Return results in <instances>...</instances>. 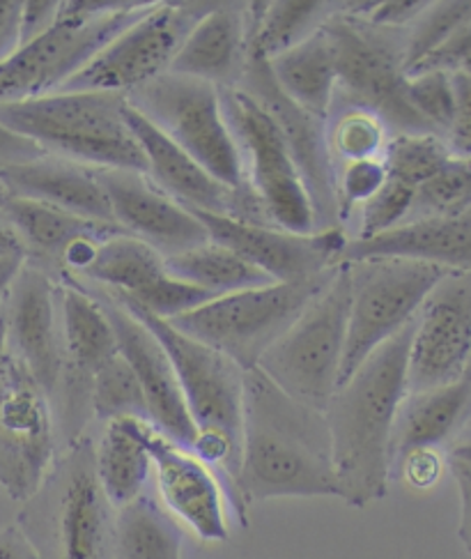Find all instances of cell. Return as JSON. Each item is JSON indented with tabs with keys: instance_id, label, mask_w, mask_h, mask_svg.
Returning a JSON list of instances; mask_svg holds the SVG:
<instances>
[{
	"instance_id": "obj_1",
	"label": "cell",
	"mask_w": 471,
	"mask_h": 559,
	"mask_svg": "<svg viewBox=\"0 0 471 559\" xmlns=\"http://www.w3.org/2000/svg\"><path fill=\"white\" fill-rule=\"evenodd\" d=\"M234 513L276 498H338L325 413L288 396L258 369L244 373L242 449L230 484Z\"/></svg>"
},
{
	"instance_id": "obj_2",
	"label": "cell",
	"mask_w": 471,
	"mask_h": 559,
	"mask_svg": "<svg viewBox=\"0 0 471 559\" xmlns=\"http://www.w3.org/2000/svg\"><path fill=\"white\" fill-rule=\"evenodd\" d=\"M414 320L373 350L338 384L325 407L331 436L338 498L366 509L384 500L391 484V436L407 396V357Z\"/></svg>"
},
{
	"instance_id": "obj_3",
	"label": "cell",
	"mask_w": 471,
	"mask_h": 559,
	"mask_svg": "<svg viewBox=\"0 0 471 559\" xmlns=\"http://www.w3.org/2000/svg\"><path fill=\"white\" fill-rule=\"evenodd\" d=\"M116 515L97 477L95 438L85 433L58 451L14 525L37 559H116Z\"/></svg>"
},
{
	"instance_id": "obj_4",
	"label": "cell",
	"mask_w": 471,
	"mask_h": 559,
	"mask_svg": "<svg viewBox=\"0 0 471 559\" xmlns=\"http://www.w3.org/2000/svg\"><path fill=\"white\" fill-rule=\"evenodd\" d=\"M124 109L126 97L120 93H53L0 104V124L31 139L47 155L145 174V157Z\"/></svg>"
},
{
	"instance_id": "obj_5",
	"label": "cell",
	"mask_w": 471,
	"mask_h": 559,
	"mask_svg": "<svg viewBox=\"0 0 471 559\" xmlns=\"http://www.w3.org/2000/svg\"><path fill=\"white\" fill-rule=\"evenodd\" d=\"M149 8L143 0H62L56 24L0 64V104L58 93Z\"/></svg>"
},
{
	"instance_id": "obj_6",
	"label": "cell",
	"mask_w": 471,
	"mask_h": 559,
	"mask_svg": "<svg viewBox=\"0 0 471 559\" xmlns=\"http://www.w3.org/2000/svg\"><path fill=\"white\" fill-rule=\"evenodd\" d=\"M122 305V302H120ZM124 307V305H122ZM130 309L164 346L178 376L186 411L196 428L191 451L232 484L242 449L244 373L238 364L205 343L178 332L168 320Z\"/></svg>"
},
{
	"instance_id": "obj_7",
	"label": "cell",
	"mask_w": 471,
	"mask_h": 559,
	"mask_svg": "<svg viewBox=\"0 0 471 559\" xmlns=\"http://www.w3.org/2000/svg\"><path fill=\"white\" fill-rule=\"evenodd\" d=\"M323 33L336 62V102L373 111L394 134H433L407 102V31L382 28L340 8Z\"/></svg>"
},
{
	"instance_id": "obj_8",
	"label": "cell",
	"mask_w": 471,
	"mask_h": 559,
	"mask_svg": "<svg viewBox=\"0 0 471 559\" xmlns=\"http://www.w3.org/2000/svg\"><path fill=\"white\" fill-rule=\"evenodd\" d=\"M348 311L350 278L346 263H340L325 288L311 299L255 369L288 396L325 413L340 382Z\"/></svg>"
},
{
	"instance_id": "obj_9",
	"label": "cell",
	"mask_w": 471,
	"mask_h": 559,
	"mask_svg": "<svg viewBox=\"0 0 471 559\" xmlns=\"http://www.w3.org/2000/svg\"><path fill=\"white\" fill-rule=\"evenodd\" d=\"M336 267L311 282L271 284L214 297L207 305L168 322L178 332L219 350L242 371H251L325 288Z\"/></svg>"
},
{
	"instance_id": "obj_10",
	"label": "cell",
	"mask_w": 471,
	"mask_h": 559,
	"mask_svg": "<svg viewBox=\"0 0 471 559\" xmlns=\"http://www.w3.org/2000/svg\"><path fill=\"white\" fill-rule=\"evenodd\" d=\"M124 97L219 182L246 187L242 155L224 118L217 85L166 72Z\"/></svg>"
},
{
	"instance_id": "obj_11",
	"label": "cell",
	"mask_w": 471,
	"mask_h": 559,
	"mask_svg": "<svg viewBox=\"0 0 471 559\" xmlns=\"http://www.w3.org/2000/svg\"><path fill=\"white\" fill-rule=\"evenodd\" d=\"M221 111L238 143L244 180L271 226L290 233H313L315 212L306 185L281 129L265 106L240 85L219 88Z\"/></svg>"
},
{
	"instance_id": "obj_12",
	"label": "cell",
	"mask_w": 471,
	"mask_h": 559,
	"mask_svg": "<svg viewBox=\"0 0 471 559\" xmlns=\"http://www.w3.org/2000/svg\"><path fill=\"white\" fill-rule=\"evenodd\" d=\"M346 267L350 311L340 382H346L384 341L410 325L427 293L448 274L442 267L404 258H361Z\"/></svg>"
},
{
	"instance_id": "obj_13",
	"label": "cell",
	"mask_w": 471,
	"mask_h": 559,
	"mask_svg": "<svg viewBox=\"0 0 471 559\" xmlns=\"http://www.w3.org/2000/svg\"><path fill=\"white\" fill-rule=\"evenodd\" d=\"M56 454L51 401L10 348L0 305V486L14 502L28 500Z\"/></svg>"
},
{
	"instance_id": "obj_14",
	"label": "cell",
	"mask_w": 471,
	"mask_h": 559,
	"mask_svg": "<svg viewBox=\"0 0 471 559\" xmlns=\"http://www.w3.org/2000/svg\"><path fill=\"white\" fill-rule=\"evenodd\" d=\"M212 3H153L145 16L111 39L58 93H120L170 72L184 37Z\"/></svg>"
},
{
	"instance_id": "obj_15",
	"label": "cell",
	"mask_w": 471,
	"mask_h": 559,
	"mask_svg": "<svg viewBox=\"0 0 471 559\" xmlns=\"http://www.w3.org/2000/svg\"><path fill=\"white\" fill-rule=\"evenodd\" d=\"M471 357V272H448L427 293L407 357V392L451 384Z\"/></svg>"
},
{
	"instance_id": "obj_16",
	"label": "cell",
	"mask_w": 471,
	"mask_h": 559,
	"mask_svg": "<svg viewBox=\"0 0 471 559\" xmlns=\"http://www.w3.org/2000/svg\"><path fill=\"white\" fill-rule=\"evenodd\" d=\"M207 230V238L240 253L276 284L311 282L342 263L348 235L342 228L290 233L267 224H249L191 210Z\"/></svg>"
},
{
	"instance_id": "obj_17",
	"label": "cell",
	"mask_w": 471,
	"mask_h": 559,
	"mask_svg": "<svg viewBox=\"0 0 471 559\" xmlns=\"http://www.w3.org/2000/svg\"><path fill=\"white\" fill-rule=\"evenodd\" d=\"M124 120L145 157V176L166 197L178 201L186 210H198L217 217H230L249 224H269L258 199L246 187H228L214 178L194 157H189L166 134L126 104Z\"/></svg>"
},
{
	"instance_id": "obj_18",
	"label": "cell",
	"mask_w": 471,
	"mask_h": 559,
	"mask_svg": "<svg viewBox=\"0 0 471 559\" xmlns=\"http://www.w3.org/2000/svg\"><path fill=\"white\" fill-rule=\"evenodd\" d=\"M134 428L153 461L166 511L203 542H228V500L214 467L201 461L191 449L161 436L149 421L134 419Z\"/></svg>"
},
{
	"instance_id": "obj_19",
	"label": "cell",
	"mask_w": 471,
	"mask_h": 559,
	"mask_svg": "<svg viewBox=\"0 0 471 559\" xmlns=\"http://www.w3.org/2000/svg\"><path fill=\"white\" fill-rule=\"evenodd\" d=\"M238 85L265 106L286 136L299 174H302L306 185L317 230L340 228L336 205V162L329 153L327 120H319L299 109L297 104L278 91L267 60L246 58V68Z\"/></svg>"
},
{
	"instance_id": "obj_20",
	"label": "cell",
	"mask_w": 471,
	"mask_h": 559,
	"mask_svg": "<svg viewBox=\"0 0 471 559\" xmlns=\"http://www.w3.org/2000/svg\"><path fill=\"white\" fill-rule=\"evenodd\" d=\"M81 286V284H78ZM101 305L106 318H109L120 355L134 371L153 424L161 436L173 440L176 444L191 449L196 440L194 421L189 417L186 403L180 390L178 376L173 371L166 350L157 336L147 330V325L126 309L111 295L85 288Z\"/></svg>"
},
{
	"instance_id": "obj_21",
	"label": "cell",
	"mask_w": 471,
	"mask_h": 559,
	"mask_svg": "<svg viewBox=\"0 0 471 559\" xmlns=\"http://www.w3.org/2000/svg\"><path fill=\"white\" fill-rule=\"evenodd\" d=\"M3 318L10 348L26 364L53 407L65 378L58 284L45 272L21 265L3 299Z\"/></svg>"
},
{
	"instance_id": "obj_22",
	"label": "cell",
	"mask_w": 471,
	"mask_h": 559,
	"mask_svg": "<svg viewBox=\"0 0 471 559\" xmlns=\"http://www.w3.org/2000/svg\"><path fill=\"white\" fill-rule=\"evenodd\" d=\"M116 226L164 258L209 242L194 212L157 189L141 170L97 168Z\"/></svg>"
},
{
	"instance_id": "obj_23",
	"label": "cell",
	"mask_w": 471,
	"mask_h": 559,
	"mask_svg": "<svg viewBox=\"0 0 471 559\" xmlns=\"http://www.w3.org/2000/svg\"><path fill=\"white\" fill-rule=\"evenodd\" d=\"M0 217L14 233L24 265L45 272L56 284L62 282L68 258L81 242L109 240L124 233L116 224L83 219L47 203L10 197L5 191L0 193Z\"/></svg>"
},
{
	"instance_id": "obj_24",
	"label": "cell",
	"mask_w": 471,
	"mask_h": 559,
	"mask_svg": "<svg viewBox=\"0 0 471 559\" xmlns=\"http://www.w3.org/2000/svg\"><path fill=\"white\" fill-rule=\"evenodd\" d=\"M0 189L10 197L47 203L83 219L116 224L97 168L72 159L45 155L24 164L0 166Z\"/></svg>"
},
{
	"instance_id": "obj_25",
	"label": "cell",
	"mask_w": 471,
	"mask_h": 559,
	"mask_svg": "<svg viewBox=\"0 0 471 559\" xmlns=\"http://www.w3.org/2000/svg\"><path fill=\"white\" fill-rule=\"evenodd\" d=\"M361 258H404L446 272H471V210L404 222L373 240H350L342 263Z\"/></svg>"
},
{
	"instance_id": "obj_26",
	"label": "cell",
	"mask_w": 471,
	"mask_h": 559,
	"mask_svg": "<svg viewBox=\"0 0 471 559\" xmlns=\"http://www.w3.org/2000/svg\"><path fill=\"white\" fill-rule=\"evenodd\" d=\"M246 68V5L212 3L184 37L170 72L234 88Z\"/></svg>"
},
{
	"instance_id": "obj_27",
	"label": "cell",
	"mask_w": 471,
	"mask_h": 559,
	"mask_svg": "<svg viewBox=\"0 0 471 559\" xmlns=\"http://www.w3.org/2000/svg\"><path fill=\"white\" fill-rule=\"evenodd\" d=\"M471 424V382L460 378L435 390L407 392L402 399L391 436V477L394 467L412 451L451 447Z\"/></svg>"
},
{
	"instance_id": "obj_28",
	"label": "cell",
	"mask_w": 471,
	"mask_h": 559,
	"mask_svg": "<svg viewBox=\"0 0 471 559\" xmlns=\"http://www.w3.org/2000/svg\"><path fill=\"white\" fill-rule=\"evenodd\" d=\"M267 64L276 88L292 104L319 120H329L336 102L338 74L323 28L304 39L302 45L267 60Z\"/></svg>"
},
{
	"instance_id": "obj_29",
	"label": "cell",
	"mask_w": 471,
	"mask_h": 559,
	"mask_svg": "<svg viewBox=\"0 0 471 559\" xmlns=\"http://www.w3.org/2000/svg\"><path fill=\"white\" fill-rule=\"evenodd\" d=\"M340 3L323 0H271L246 5V58L271 60L302 45L325 26Z\"/></svg>"
},
{
	"instance_id": "obj_30",
	"label": "cell",
	"mask_w": 471,
	"mask_h": 559,
	"mask_svg": "<svg viewBox=\"0 0 471 559\" xmlns=\"http://www.w3.org/2000/svg\"><path fill=\"white\" fill-rule=\"evenodd\" d=\"M97 477L116 509L134 502L145 492L153 475V461L141 442L134 419L104 424V433L95 440Z\"/></svg>"
},
{
	"instance_id": "obj_31",
	"label": "cell",
	"mask_w": 471,
	"mask_h": 559,
	"mask_svg": "<svg viewBox=\"0 0 471 559\" xmlns=\"http://www.w3.org/2000/svg\"><path fill=\"white\" fill-rule=\"evenodd\" d=\"M164 261L168 274L214 297L276 284L265 272L244 261L240 253L212 240L189 251L168 255Z\"/></svg>"
},
{
	"instance_id": "obj_32",
	"label": "cell",
	"mask_w": 471,
	"mask_h": 559,
	"mask_svg": "<svg viewBox=\"0 0 471 559\" xmlns=\"http://www.w3.org/2000/svg\"><path fill=\"white\" fill-rule=\"evenodd\" d=\"M116 559H182V527L143 492L116 515Z\"/></svg>"
},
{
	"instance_id": "obj_33",
	"label": "cell",
	"mask_w": 471,
	"mask_h": 559,
	"mask_svg": "<svg viewBox=\"0 0 471 559\" xmlns=\"http://www.w3.org/2000/svg\"><path fill=\"white\" fill-rule=\"evenodd\" d=\"M389 129L373 111L334 104L327 120V141L334 162L352 164L382 159L389 143Z\"/></svg>"
},
{
	"instance_id": "obj_34",
	"label": "cell",
	"mask_w": 471,
	"mask_h": 559,
	"mask_svg": "<svg viewBox=\"0 0 471 559\" xmlns=\"http://www.w3.org/2000/svg\"><path fill=\"white\" fill-rule=\"evenodd\" d=\"M90 411L93 419L104 424L118 419L149 421L141 384L120 353L95 373L90 384Z\"/></svg>"
},
{
	"instance_id": "obj_35",
	"label": "cell",
	"mask_w": 471,
	"mask_h": 559,
	"mask_svg": "<svg viewBox=\"0 0 471 559\" xmlns=\"http://www.w3.org/2000/svg\"><path fill=\"white\" fill-rule=\"evenodd\" d=\"M451 155L446 139L437 134H394L384 147L382 162L391 180L416 191L439 174Z\"/></svg>"
},
{
	"instance_id": "obj_36",
	"label": "cell",
	"mask_w": 471,
	"mask_h": 559,
	"mask_svg": "<svg viewBox=\"0 0 471 559\" xmlns=\"http://www.w3.org/2000/svg\"><path fill=\"white\" fill-rule=\"evenodd\" d=\"M471 210V157L451 155L439 174L416 189L407 222Z\"/></svg>"
},
{
	"instance_id": "obj_37",
	"label": "cell",
	"mask_w": 471,
	"mask_h": 559,
	"mask_svg": "<svg viewBox=\"0 0 471 559\" xmlns=\"http://www.w3.org/2000/svg\"><path fill=\"white\" fill-rule=\"evenodd\" d=\"M407 102L433 134L446 139L456 120V83L448 72H419L407 76Z\"/></svg>"
},
{
	"instance_id": "obj_38",
	"label": "cell",
	"mask_w": 471,
	"mask_h": 559,
	"mask_svg": "<svg viewBox=\"0 0 471 559\" xmlns=\"http://www.w3.org/2000/svg\"><path fill=\"white\" fill-rule=\"evenodd\" d=\"M471 19V0L427 3L421 16L407 28V70L439 49L444 41Z\"/></svg>"
},
{
	"instance_id": "obj_39",
	"label": "cell",
	"mask_w": 471,
	"mask_h": 559,
	"mask_svg": "<svg viewBox=\"0 0 471 559\" xmlns=\"http://www.w3.org/2000/svg\"><path fill=\"white\" fill-rule=\"evenodd\" d=\"M416 191L387 178L377 193L359 207V233L354 240H373L389 233L410 217Z\"/></svg>"
},
{
	"instance_id": "obj_40",
	"label": "cell",
	"mask_w": 471,
	"mask_h": 559,
	"mask_svg": "<svg viewBox=\"0 0 471 559\" xmlns=\"http://www.w3.org/2000/svg\"><path fill=\"white\" fill-rule=\"evenodd\" d=\"M387 168L382 159L352 162L336 168V205L338 224L348 222L352 212L366 203L387 182Z\"/></svg>"
},
{
	"instance_id": "obj_41",
	"label": "cell",
	"mask_w": 471,
	"mask_h": 559,
	"mask_svg": "<svg viewBox=\"0 0 471 559\" xmlns=\"http://www.w3.org/2000/svg\"><path fill=\"white\" fill-rule=\"evenodd\" d=\"M419 72H448L464 74L471 79V19L448 37L439 49L412 64V68L407 70V76Z\"/></svg>"
},
{
	"instance_id": "obj_42",
	"label": "cell",
	"mask_w": 471,
	"mask_h": 559,
	"mask_svg": "<svg viewBox=\"0 0 471 559\" xmlns=\"http://www.w3.org/2000/svg\"><path fill=\"white\" fill-rule=\"evenodd\" d=\"M444 465H446V459L442 456V451L421 449L407 454L394 467V475H400L412 488L425 490V488H433L439 481Z\"/></svg>"
},
{
	"instance_id": "obj_43",
	"label": "cell",
	"mask_w": 471,
	"mask_h": 559,
	"mask_svg": "<svg viewBox=\"0 0 471 559\" xmlns=\"http://www.w3.org/2000/svg\"><path fill=\"white\" fill-rule=\"evenodd\" d=\"M456 83V120L446 136L448 147L456 155L471 157V79L454 74Z\"/></svg>"
},
{
	"instance_id": "obj_44",
	"label": "cell",
	"mask_w": 471,
	"mask_h": 559,
	"mask_svg": "<svg viewBox=\"0 0 471 559\" xmlns=\"http://www.w3.org/2000/svg\"><path fill=\"white\" fill-rule=\"evenodd\" d=\"M427 8V0H387V3H375L366 19L382 28L407 31L421 12Z\"/></svg>"
},
{
	"instance_id": "obj_45",
	"label": "cell",
	"mask_w": 471,
	"mask_h": 559,
	"mask_svg": "<svg viewBox=\"0 0 471 559\" xmlns=\"http://www.w3.org/2000/svg\"><path fill=\"white\" fill-rule=\"evenodd\" d=\"M58 0H28L21 3V45L45 35L58 16Z\"/></svg>"
},
{
	"instance_id": "obj_46",
	"label": "cell",
	"mask_w": 471,
	"mask_h": 559,
	"mask_svg": "<svg viewBox=\"0 0 471 559\" xmlns=\"http://www.w3.org/2000/svg\"><path fill=\"white\" fill-rule=\"evenodd\" d=\"M47 153L37 143H33L26 136H19L5 124H0V166H12V164H24L45 157Z\"/></svg>"
},
{
	"instance_id": "obj_47",
	"label": "cell",
	"mask_w": 471,
	"mask_h": 559,
	"mask_svg": "<svg viewBox=\"0 0 471 559\" xmlns=\"http://www.w3.org/2000/svg\"><path fill=\"white\" fill-rule=\"evenodd\" d=\"M21 47V3L0 0V64Z\"/></svg>"
},
{
	"instance_id": "obj_48",
	"label": "cell",
	"mask_w": 471,
	"mask_h": 559,
	"mask_svg": "<svg viewBox=\"0 0 471 559\" xmlns=\"http://www.w3.org/2000/svg\"><path fill=\"white\" fill-rule=\"evenodd\" d=\"M446 465L454 479L471 484V438H458L446 451Z\"/></svg>"
},
{
	"instance_id": "obj_49",
	"label": "cell",
	"mask_w": 471,
	"mask_h": 559,
	"mask_svg": "<svg viewBox=\"0 0 471 559\" xmlns=\"http://www.w3.org/2000/svg\"><path fill=\"white\" fill-rule=\"evenodd\" d=\"M0 559H37L26 536L16 525L0 530Z\"/></svg>"
},
{
	"instance_id": "obj_50",
	"label": "cell",
	"mask_w": 471,
	"mask_h": 559,
	"mask_svg": "<svg viewBox=\"0 0 471 559\" xmlns=\"http://www.w3.org/2000/svg\"><path fill=\"white\" fill-rule=\"evenodd\" d=\"M458 492H460V523H458V536L467 552L471 555V484L456 479Z\"/></svg>"
},
{
	"instance_id": "obj_51",
	"label": "cell",
	"mask_w": 471,
	"mask_h": 559,
	"mask_svg": "<svg viewBox=\"0 0 471 559\" xmlns=\"http://www.w3.org/2000/svg\"><path fill=\"white\" fill-rule=\"evenodd\" d=\"M21 265H24V258L21 255H8V258H0V305H3V299L14 282V276L19 274Z\"/></svg>"
},
{
	"instance_id": "obj_52",
	"label": "cell",
	"mask_w": 471,
	"mask_h": 559,
	"mask_svg": "<svg viewBox=\"0 0 471 559\" xmlns=\"http://www.w3.org/2000/svg\"><path fill=\"white\" fill-rule=\"evenodd\" d=\"M0 193H3V191H0ZM8 255H21V247L14 238V233L5 224V219L0 217V258H8ZM21 258H24V255H21Z\"/></svg>"
},
{
	"instance_id": "obj_53",
	"label": "cell",
	"mask_w": 471,
	"mask_h": 559,
	"mask_svg": "<svg viewBox=\"0 0 471 559\" xmlns=\"http://www.w3.org/2000/svg\"><path fill=\"white\" fill-rule=\"evenodd\" d=\"M462 378H467L469 382H471V357H469V364H467V371H464V376Z\"/></svg>"
},
{
	"instance_id": "obj_54",
	"label": "cell",
	"mask_w": 471,
	"mask_h": 559,
	"mask_svg": "<svg viewBox=\"0 0 471 559\" xmlns=\"http://www.w3.org/2000/svg\"><path fill=\"white\" fill-rule=\"evenodd\" d=\"M0 191H3V189H0Z\"/></svg>"
}]
</instances>
